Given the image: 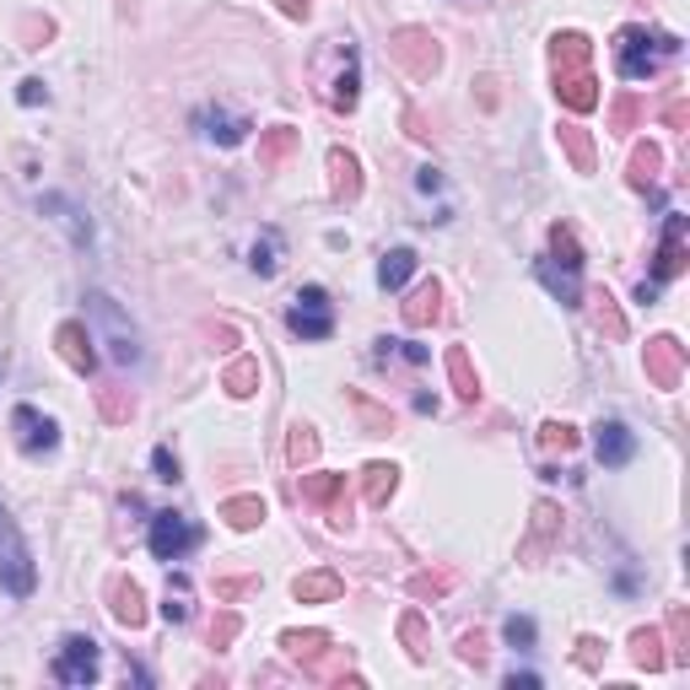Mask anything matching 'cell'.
Listing matches in <instances>:
<instances>
[{
	"label": "cell",
	"instance_id": "cell-17",
	"mask_svg": "<svg viewBox=\"0 0 690 690\" xmlns=\"http://www.w3.org/2000/svg\"><path fill=\"white\" fill-rule=\"evenodd\" d=\"M340 76H335V81H329V92H324V98H329V109H340V114H351V109H357V98H362V60H357V49H351V38H346V44H340Z\"/></svg>",
	"mask_w": 690,
	"mask_h": 690
},
{
	"label": "cell",
	"instance_id": "cell-8",
	"mask_svg": "<svg viewBox=\"0 0 690 690\" xmlns=\"http://www.w3.org/2000/svg\"><path fill=\"white\" fill-rule=\"evenodd\" d=\"M11 432H16V448H22L27 459H44V453L60 448V421L44 416L38 405H16V410H11Z\"/></svg>",
	"mask_w": 690,
	"mask_h": 690
},
{
	"label": "cell",
	"instance_id": "cell-37",
	"mask_svg": "<svg viewBox=\"0 0 690 690\" xmlns=\"http://www.w3.org/2000/svg\"><path fill=\"white\" fill-rule=\"evenodd\" d=\"M588 60H593V44L582 33H556L551 38V65L556 70H572V65H588Z\"/></svg>",
	"mask_w": 690,
	"mask_h": 690
},
{
	"label": "cell",
	"instance_id": "cell-43",
	"mask_svg": "<svg viewBox=\"0 0 690 690\" xmlns=\"http://www.w3.org/2000/svg\"><path fill=\"white\" fill-rule=\"evenodd\" d=\"M593 318H599V329L610 335V340H626V314L615 308V297L604 292V297H593Z\"/></svg>",
	"mask_w": 690,
	"mask_h": 690
},
{
	"label": "cell",
	"instance_id": "cell-59",
	"mask_svg": "<svg viewBox=\"0 0 690 690\" xmlns=\"http://www.w3.org/2000/svg\"><path fill=\"white\" fill-rule=\"evenodd\" d=\"M540 686V675H529V669H512L507 675V690H534Z\"/></svg>",
	"mask_w": 690,
	"mask_h": 690
},
{
	"label": "cell",
	"instance_id": "cell-27",
	"mask_svg": "<svg viewBox=\"0 0 690 690\" xmlns=\"http://www.w3.org/2000/svg\"><path fill=\"white\" fill-rule=\"evenodd\" d=\"M556 140H562V151L572 157V168H577V173H593V168H599V151H593V135H588V129L577 125V120H566V125L556 129Z\"/></svg>",
	"mask_w": 690,
	"mask_h": 690
},
{
	"label": "cell",
	"instance_id": "cell-16",
	"mask_svg": "<svg viewBox=\"0 0 690 690\" xmlns=\"http://www.w3.org/2000/svg\"><path fill=\"white\" fill-rule=\"evenodd\" d=\"M593 453H599L604 470H621V464L636 459V432L621 427V421H599V427H593Z\"/></svg>",
	"mask_w": 690,
	"mask_h": 690
},
{
	"label": "cell",
	"instance_id": "cell-3",
	"mask_svg": "<svg viewBox=\"0 0 690 690\" xmlns=\"http://www.w3.org/2000/svg\"><path fill=\"white\" fill-rule=\"evenodd\" d=\"M0 588L11 599H33V588H38V562H33L22 529H16V518L5 507H0Z\"/></svg>",
	"mask_w": 690,
	"mask_h": 690
},
{
	"label": "cell",
	"instance_id": "cell-44",
	"mask_svg": "<svg viewBox=\"0 0 690 690\" xmlns=\"http://www.w3.org/2000/svg\"><path fill=\"white\" fill-rule=\"evenodd\" d=\"M636 125H642V98H636V92H621V98L610 103V129L626 135V129H636Z\"/></svg>",
	"mask_w": 690,
	"mask_h": 690
},
{
	"label": "cell",
	"instance_id": "cell-9",
	"mask_svg": "<svg viewBox=\"0 0 690 690\" xmlns=\"http://www.w3.org/2000/svg\"><path fill=\"white\" fill-rule=\"evenodd\" d=\"M642 367H647V383H653V388H680V383H686V346H680L675 335H658V340H647Z\"/></svg>",
	"mask_w": 690,
	"mask_h": 690
},
{
	"label": "cell",
	"instance_id": "cell-14",
	"mask_svg": "<svg viewBox=\"0 0 690 690\" xmlns=\"http://www.w3.org/2000/svg\"><path fill=\"white\" fill-rule=\"evenodd\" d=\"M109 615H114L125 631L146 626V593H140L135 577H109Z\"/></svg>",
	"mask_w": 690,
	"mask_h": 690
},
{
	"label": "cell",
	"instance_id": "cell-55",
	"mask_svg": "<svg viewBox=\"0 0 690 690\" xmlns=\"http://www.w3.org/2000/svg\"><path fill=\"white\" fill-rule=\"evenodd\" d=\"M686 120H690V103H686V98H675V103L664 109V125H669V129H686Z\"/></svg>",
	"mask_w": 690,
	"mask_h": 690
},
{
	"label": "cell",
	"instance_id": "cell-62",
	"mask_svg": "<svg viewBox=\"0 0 690 690\" xmlns=\"http://www.w3.org/2000/svg\"><path fill=\"white\" fill-rule=\"evenodd\" d=\"M0 377H5V357H0Z\"/></svg>",
	"mask_w": 690,
	"mask_h": 690
},
{
	"label": "cell",
	"instance_id": "cell-58",
	"mask_svg": "<svg viewBox=\"0 0 690 690\" xmlns=\"http://www.w3.org/2000/svg\"><path fill=\"white\" fill-rule=\"evenodd\" d=\"M394 357H405V362H427V346H410V340H394Z\"/></svg>",
	"mask_w": 690,
	"mask_h": 690
},
{
	"label": "cell",
	"instance_id": "cell-52",
	"mask_svg": "<svg viewBox=\"0 0 690 690\" xmlns=\"http://www.w3.org/2000/svg\"><path fill=\"white\" fill-rule=\"evenodd\" d=\"M357 410H362V421H367V432H388V427H394V421H388V410H377L373 399H362V394H357Z\"/></svg>",
	"mask_w": 690,
	"mask_h": 690
},
{
	"label": "cell",
	"instance_id": "cell-42",
	"mask_svg": "<svg viewBox=\"0 0 690 690\" xmlns=\"http://www.w3.org/2000/svg\"><path fill=\"white\" fill-rule=\"evenodd\" d=\"M286 459H292V464H314L318 459V432L308 427V421L292 427V438H286Z\"/></svg>",
	"mask_w": 690,
	"mask_h": 690
},
{
	"label": "cell",
	"instance_id": "cell-31",
	"mask_svg": "<svg viewBox=\"0 0 690 690\" xmlns=\"http://www.w3.org/2000/svg\"><path fill=\"white\" fill-rule=\"evenodd\" d=\"M281 259H286V238H281V233H275V227H264V233H259V238H253L249 270H253V275H264V281H270V275H275V270H281Z\"/></svg>",
	"mask_w": 690,
	"mask_h": 690
},
{
	"label": "cell",
	"instance_id": "cell-41",
	"mask_svg": "<svg viewBox=\"0 0 690 690\" xmlns=\"http://www.w3.org/2000/svg\"><path fill=\"white\" fill-rule=\"evenodd\" d=\"M162 615H168V626H184L189 615H194V599H189V577H173V582H168V604H162Z\"/></svg>",
	"mask_w": 690,
	"mask_h": 690
},
{
	"label": "cell",
	"instance_id": "cell-5",
	"mask_svg": "<svg viewBox=\"0 0 690 690\" xmlns=\"http://www.w3.org/2000/svg\"><path fill=\"white\" fill-rule=\"evenodd\" d=\"M55 680L70 690H87L98 686V675H103V647L92 642V636H65L60 647H55Z\"/></svg>",
	"mask_w": 690,
	"mask_h": 690
},
{
	"label": "cell",
	"instance_id": "cell-10",
	"mask_svg": "<svg viewBox=\"0 0 690 690\" xmlns=\"http://www.w3.org/2000/svg\"><path fill=\"white\" fill-rule=\"evenodd\" d=\"M303 502L318 507L335 529L351 523V491H346V475H303Z\"/></svg>",
	"mask_w": 690,
	"mask_h": 690
},
{
	"label": "cell",
	"instance_id": "cell-36",
	"mask_svg": "<svg viewBox=\"0 0 690 690\" xmlns=\"http://www.w3.org/2000/svg\"><path fill=\"white\" fill-rule=\"evenodd\" d=\"M222 388H227L233 399H249V394H259V362H253V357H233V362L222 367Z\"/></svg>",
	"mask_w": 690,
	"mask_h": 690
},
{
	"label": "cell",
	"instance_id": "cell-32",
	"mask_svg": "<svg viewBox=\"0 0 690 690\" xmlns=\"http://www.w3.org/2000/svg\"><path fill=\"white\" fill-rule=\"evenodd\" d=\"M264 518H270V507L259 502V497H227V502H222V523H227V529H238V534L259 529Z\"/></svg>",
	"mask_w": 690,
	"mask_h": 690
},
{
	"label": "cell",
	"instance_id": "cell-54",
	"mask_svg": "<svg viewBox=\"0 0 690 690\" xmlns=\"http://www.w3.org/2000/svg\"><path fill=\"white\" fill-rule=\"evenodd\" d=\"M281 5V16H292V22H308L314 16V0H275Z\"/></svg>",
	"mask_w": 690,
	"mask_h": 690
},
{
	"label": "cell",
	"instance_id": "cell-11",
	"mask_svg": "<svg viewBox=\"0 0 690 690\" xmlns=\"http://www.w3.org/2000/svg\"><path fill=\"white\" fill-rule=\"evenodd\" d=\"M92 346H98V340H92V329H87L81 318H65L60 329H55V351H60V362L76 377L98 373V351H92Z\"/></svg>",
	"mask_w": 690,
	"mask_h": 690
},
{
	"label": "cell",
	"instance_id": "cell-28",
	"mask_svg": "<svg viewBox=\"0 0 690 690\" xmlns=\"http://www.w3.org/2000/svg\"><path fill=\"white\" fill-rule=\"evenodd\" d=\"M631 664H636V669H647V675L669 669V653H664V631H653V626L631 631Z\"/></svg>",
	"mask_w": 690,
	"mask_h": 690
},
{
	"label": "cell",
	"instance_id": "cell-39",
	"mask_svg": "<svg viewBox=\"0 0 690 690\" xmlns=\"http://www.w3.org/2000/svg\"><path fill=\"white\" fill-rule=\"evenodd\" d=\"M551 259H556V264H566V270H582V244H577V233H572L566 222H556V227H551Z\"/></svg>",
	"mask_w": 690,
	"mask_h": 690
},
{
	"label": "cell",
	"instance_id": "cell-29",
	"mask_svg": "<svg viewBox=\"0 0 690 690\" xmlns=\"http://www.w3.org/2000/svg\"><path fill=\"white\" fill-rule=\"evenodd\" d=\"M394 491H399V470H394V464H383V459H377V464L362 470V502H367V507H388Z\"/></svg>",
	"mask_w": 690,
	"mask_h": 690
},
{
	"label": "cell",
	"instance_id": "cell-33",
	"mask_svg": "<svg viewBox=\"0 0 690 690\" xmlns=\"http://www.w3.org/2000/svg\"><path fill=\"white\" fill-rule=\"evenodd\" d=\"M658 173H664V146H653V140H642L636 151H631V189H647L658 184Z\"/></svg>",
	"mask_w": 690,
	"mask_h": 690
},
{
	"label": "cell",
	"instance_id": "cell-47",
	"mask_svg": "<svg viewBox=\"0 0 690 690\" xmlns=\"http://www.w3.org/2000/svg\"><path fill=\"white\" fill-rule=\"evenodd\" d=\"M540 448H545V453H572V448H577V427L545 421V427H540Z\"/></svg>",
	"mask_w": 690,
	"mask_h": 690
},
{
	"label": "cell",
	"instance_id": "cell-24",
	"mask_svg": "<svg viewBox=\"0 0 690 690\" xmlns=\"http://www.w3.org/2000/svg\"><path fill=\"white\" fill-rule=\"evenodd\" d=\"M459 588V572L453 566H427V572H410V582H405V593L416 599V604H438Z\"/></svg>",
	"mask_w": 690,
	"mask_h": 690
},
{
	"label": "cell",
	"instance_id": "cell-2",
	"mask_svg": "<svg viewBox=\"0 0 690 690\" xmlns=\"http://www.w3.org/2000/svg\"><path fill=\"white\" fill-rule=\"evenodd\" d=\"M87 329H92V340H103L109 346V357L120 362V367H135L140 362V335H135V324L129 314L114 303V297H103V292H87Z\"/></svg>",
	"mask_w": 690,
	"mask_h": 690
},
{
	"label": "cell",
	"instance_id": "cell-19",
	"mask_svg": "<svg viewBox=\"0 0 690 690\" xmlns=\"http://www.w3.org/2000/svg\"><path fill=\"white\" fill-rule=\"evenodd\" d=\"M534 275L545 281V292H551L562 308H577V303H582V270H566V264H556V259L545 253V259L534 264Z\"/></svg>",
	"mask_w": 690,
	"mask_h": 690
},
{
	"label": "cell",
	"instance_id": "cell-4",
	"mask_svg": "<svg viewBox=\"0 0 690 690\" xmlns=\"http://www.w3.org/2000/svg\"><path fill=\"white\" fill-rule=\"evenodd\" d=\"M388 60L399 65L410 81L438 76V65H442L438 33H427V27H394V33H388Z\"/></svg>",
	"mask_w": 690,
	"mask_h": 690
},
{
	"label": "cell",
	"instance_id": "cell-45",
	"mask_svg": "<svg viewBox=\"0 0 690 690\" xmlns=\"http://www.w3.org/2000/svg\"><path fill=\"white\" fill-rule=\"evenodd\" d=\"M664 636H669V647H675V653H669V664H686V658H690V615H686V610H675V615H669Z\"/></svg>",
	"mask_w": 690,
	"mask_h": 690
},
{
	"label": "cell",
	"instance_id": "cell-12",
	"mask_svg": "<svg viewBox=\"0 0 690 690\" xmlns=\"http://www.w3.org/2000/svg\"><path fill=\"white\" fill-rule=\"evenodd\" d=\"M680 270H686V216H680V211H669L664 238H658V253H653V281L664 286V281H675Z\"/></svg>",
	"mask_w": 690,
	"mask_h": 690
},
{
	"label": "cell",
	"instance_id": "cell-53",
	"mask_svg": "<svg viewBox=\"0 0 690 690\" xmlns=\"http://www.w3.org/2000/svg\"><path fill=\"white\" fill-rule=\"evenodd\" d=\"M249 588H259L253 577H227V582H216V599H244Z\"/></svg>",
	"mask_w": 690,
	"mask_h": 690
},
{
	"label": "cell",
	"instance_id": "cell-15",
	"mask_svg": "<svg viewBox=\"0 0 690 690\" xmlns=\"http://www.w3.org/2000/svg\"><path fill=\"white\" fill-rule=\"evenodd\" d=\"M556 540H562V507L534 502V523H529V540H523V562H545Z\"/></svg>",
	"mask_w": 690,
	"mask_h": 690
},
{
	"label": "cell",
	"instance_id": "cell-38",
	"mask_svg": "<svg viewBox=\"0 0 690 690\" xmlns=\"http://www.w3.org/2000/svg\"><path fill=\"white\" fill-rule=\"evenodd\" d=\"M98 410H103V421L125 427L129 416H135V394H129V388H120V383H109V388H98Z\"/></svg>",
	"mask_w": 690,
	"mask_h": 690
},
{
	"label": "cell",
	"instance_id": "cell-35",
	"mask_svg": "<svg viewBox=\"0 0 690 690\" xmlns=\"http://www.w3.org/2000/svg\"><path fill=\"white\" fill-rule=\"evenodd\" d=\"M329 642H335L329 631H281V647H286V658H292V664H303V669L314 664Z\"/></svg>",
	"mask_w": 690,
	"mask_h": 690
},
{
	"label": "cell",
	"instance_id": "cell-13",
	"mask_svg": "<svg viewBox=\"0 0 690 690\" xmlns=\"http://www.w3.org/2000/svg\"><path fill=\"white\" fill-rule=\"evenodd\" d=\"M556 98H562L572 114H593V109H599V76H593L588 65L556 70Z\"/></svg>",
	"mask_w": 690,
	"mask_h": 690
},
{
	"label": "cell",
	"instance_id": "cell-6",
	"mask_svg": "<svg viewBox=\"0 0 690 690\" xmlns=\"http://www.w3.org/2000/svg\"><path fill=\"white\" fill-rule=\"evenodd\" d=\"M146 545H151V556L157 562H184L189 551L200 545V529H194V518L189 512H151V529H146Z\"/></svg>",
	"mask_w": 690,
	"mask_h": 690
},
{
	"label": "cell",
	"instance_id": "cell-34",
	"mask_svg": "<svg viewBox=\"0 0 690 690\" xmlns=\"http://www.w3.org/2000/svg\"><path fill=\"white\" fill-rule=\"evenodd\" d=\"M410 275H416V249H388L377 259V286L383 292H399Z\"/></svg>",
	"mask_w": 690,
	"mask_h": 690
},
{
	"label": "cell",
	"instance_id": "cell-23",
	"mask_svg": "<svg viewBox=\"0 0 690 690\" xmlns=\"http://www.w3.org/2000/svg\"><path fill=\"white\" fill-rule=\"evenodd\" d=\"M194 125H200L205 140H216V146H238V140L253 129L244 114H227V109H200V114H194Z\"/></svg>",
	"mask_w": 690,
	"mask_h": 690
},
{
	"label": "cell",
	"instance_id": "cell-20",
	"mask_svg": "<svg viewBox=\"0 0 690 690\" xmlns=\"http://www.w3.org/2000/svg\"><path fill=\"white\" fill-rule=\"evenodd\" d=\"M399 318H405V329H427V324H438V318H442V281H438V275H432V281H421V286L405 297Z\"/></svg>",
	"mask_w": 690,
	"mask_h": 690
},
{
	"label": "cell",
	"instance_id": "cell-61",
	"mask_svg": "<svg viewBox=\"0 0 690 690\" xmlns=\"http://www.w3.org/2000/svg\"><path fill=\"white\" fill-rule=\"evenodd\" d=\"M636 303H658V281H642V286H636Z\"/></svg>",
	"mask_w": 690,
	"mask_h": 690
},
{
	"label": "cell",
	"instance_id": "cell-18",
	"mask_svg": "<svg viewBox=\"0 0 690 690\" xmlns=\"http://www.w3.org/2000/svg\"><path fill=\"white\" fill-rule=\"evenodd\" d=\"M38 211H44L49 222H60L76 249H87V244H92V222L81 216V205H76L70 194H44V200H38Z\"/></svg>",
	"mask_w": 690,
	"mask_h": 690
},
{
	"label": "cell",
	"instance_id": "cell-40",
	"mask_svg": "<svg viewBox=\"0 0 690 690\" xmlns=\"http://www.w3.org/2000/svg\"><path fill=\"white\" fill-rule=\"evenodd\" d=\"M399 642H405V653H410L416 664H427V621H421V610H405V615H399Z\"/></svg>",
	"mask_w": 690,
	"mask_h": 690
},
{
	"label": "cell",
	"instance_id": "cell-51",
	"mask_svg": "<svg viewBox=\"0 0 690 690\" xmlns=\"http://www.w3.org/2000/svg\"><path fill=\"white\" fill-rule=\"evenodd\" d=\"M459 658H464V664H480V658H486V636H480V631H464V636H459Z\"/></svg>",
	"mask_w": 690,
	"mask_h": 690
},
{
	"label": "cell",
	"instance_id": "cell-7",
	"mask_svg": "<svg viewBox=\"0 0 690 690\" xmlns=\"http://www.w3.org/2000/svg\"><path fill=\"white\" fill-rule=\"evenodd\" d=\"M286 329H292L297 340H329V335H335V303H329V292H324V286H303V292L292 297Z\"/></svg>",
	"mask_w": 690,
	"mask_h": 690
},
{
	"label": "cell",
	"instance_id": "cell-22",
	"mask_svg": "<svg viewBox=\"0 0 690 690\" xmlns=\"http://www.w3.org/2000/svg\"><path fill=\"white\" fill-rule=\"evenodd\" d=\"M303 675H308V680H318V686H362V680L351 675V647H335V642L318 653Z\"/></svg>",
	"mask_w": 690,
	"mask_h": 690
},
{
	"label": "cell",
	"instance_id": "cell-49",
	"mask_svg": "<svg viewBox=\"0 0 690 690\" xmlns=\"http://www.w3.org/2000/svg\"><path fill=\"white\" fill-rule=\"evenodd\" d=\"M151 470H157V480H168V486H173V480H184V470H179V453H173V448H157V453H151Z\"/></svg>",
	"mask_w": 690,
	"mask_h": 690
},
{
	"label": "cell",
	"instance_id": "cell-25",
	"mask_svg": "<svg viewBox=\"0 0 690 690\" xmlns=\"http://www.w3.org/2000/svg\"><path fill=\"white\" fill-rule=\"evenodd\" d=\"M340 593H346V582H340V572H329V566H324V572H303V577L292 582V599H297V604H335Z\"/></svg>",
	"mask_w": 690,
	"mask_h": 690
},
{
	"label": "cell",
	"instance_id": "cell-48",
	"mask_svg": "<svg viewBox=\"0 0 690 690\" xmlns=\"http://www.w3.org/2000/svg\"><path fill=\"white\" fill-rule=\"evenodd\" d=\"M572 658H577V669L593 675V669L604 664V642H599V636H577V653H572Z\"/></svg>",
	"mask_w": 690,
	"mask_h": 690
},
{
	"label": "cell",
	"instance_id": "cell-46",
	"mask_svg": "<svg viewBox=\"0 0 690 690\" xmlns=\"http://www.w3.org/2000/svg\"><path fill=\"white\" fill-rule=\"evenodd\" d=\"M238 631H244V615H238V610H222V615L211 621V647L227 653V647L238 642Z\"/></svg>",
	"mask_w": 690,
	"mask_h": 690
},
{
	"label": "cell",
	"instance_id": "cell-50",
	"mask_svg": "<svg viewBox=\"0 0 690 690\" xmlns=\"http://www.w3.org/2000/svg\"><path fill=\"white\" fill-rule=\"evenodd\" d=\"M502 636L512 642V647H534V621H529V615H507Z\"/></svg>",
	"mask_w": 690,
	"mask_h": 690
},
{
	"label": "cell",
	"instance_id": "cell-21",
	"mask_svg": "<svg viewBox=\"0 0 690 690\" xmlns=\"http://www.w3.org/2000/svg\"><path fill=\"white\" fill-rule=\"evenodd\" d=\"M329 194L335 200H362V162H357V151H346V146H335L329 151Z\"/></svg>",
	"mask_w": 690,
	"mask_h": 690
},
{
	"label": "cell",
	"instance_id": "cell-30",
	"mask_svg": "<svg viewBox=\"0 0 690 690\" xmlns=\"http://www.w3.org/2000/svg\"><path fill=\"white\" fill-rule=\"evenodd\" d=\"M297 140H303V135L292 125H270L259 135V168H281V162L297 151Z\"/></svg>",
	"mask_w": 690,
	"mask_h": 690
},
{
	"label": "cell",
	"instance_id": "cell-60",
	"mask_svg": "<svg viewBox=\"0 0 690 690\" xmlns=\"http://www.w3.org/2000/svg\"><path fill=\"white\" fill-rule=\"evenodd\" d=\"M405 125H410V135H416V140H427V135H432V129H427V120H421V114H416V109H410V114H405Z\"/></svg>",
	"mask_w": 690,
	"mask_h": 690
},
{
	"label": "cell",
	"instance_id": "cell-56",
	"mask_svg": "<svg viewBox=\"0 0 690 690\" xmlns=\"http://www.w3.org/2000/svg\"><path fill=\"white\" fill-rule=\"evenodd\" d=\"M27 109H38V103H49V92H44V81H22V92H16Z\"/></svg>",
	"mask_w": 690,
	"mask_h": 690
},
{
	"label": "cell",
	"instance_id": "cell-57",
	"mask_svg": "<svg viewBox=\"0 0 690 690\" xmlns=\"http://www.w3.org/2000/svg\"><path fill=\"white\" fill-rule=\"evenodd\" d=\"M211 340H216V351H233V346H238V329H233V324H211Z\"/></svg>",
	"mask_w": 690,
	"mask_h": 690
},
{
	"label": "cell",
	"instance_id": "cell-1",
	"mask_svg": "<svg viewBox=\"0 0 690 690\" xmlns=\"http://www.w3.org/2000/svg\"><path fill=\"white\" fill-rule=\"evenodd\" d=\"M675 55H680V38H675V33H653V27H642V22H631V27L615 33V70H621L626 81L658 76Z\"/></svg>",
	"mask_w": 690,
	"mask_h": 690
},
{
	"label": "cell",
	"instance_id": "cell-26",
	"mask_svg": "<svg viewBox=\"0 0 690 690\" xmlns=\"http://www.w3.org/2000/svg\"><path fill=\"white\" fill-rule=\"evenodd\" d=\"M442 367H448V383H453V394H459L464 405H475V399H480V373H475V362H470V351H464V346H448Z\"/></svg>",
	"mask_w": 690,
	"mask_h": 690
}]
</instances>
